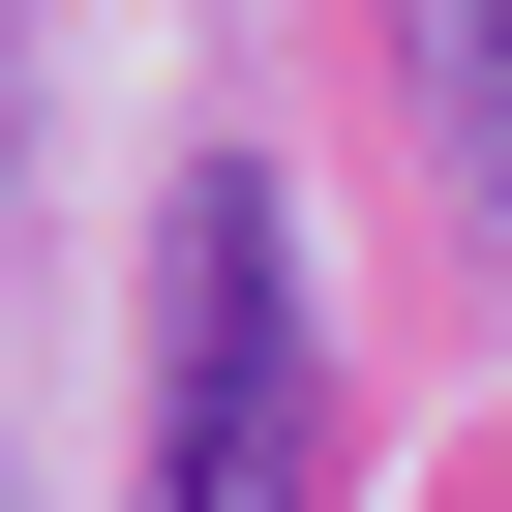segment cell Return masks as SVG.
<instances>
[{
	"instance_id": "6da1fadb",
	"label": "cell",
	"mask_w": 512,
	"mask_h": 512,
	"mask_svg": "<svg viewBox=\"0 0 512 512\" xmlns=\"http://www.w3.org/2000/svg\"><path fill=\"white\" fill-rule=\"evenodd\" d=\"M151 512H332L302 211H272V181H181V272H151Z\"/></svg>"
},
{
	"instance_id": "7a4b0ae2",
	"label": "cell",
	"mask_w": 512,
	"mask_h": 512,
	"mask_svg": "<svg viewBox=\"0 0 512 512\" xmlns=\"http://www.w3.org/2000/svg\"><path fill=\"white\" fill-rule=\"evenodd\" d=\"M392 91H422V151H452L482 241H512V0H392Z\"/></svg>"
},
{
	"instance_id": "3957f363",
	"label": "cell",
	"mask_w": 512,
	"mask_h": 512,
	"mask_svg": "<svg viewBox=\"0 0 512 512\" xmlns=\"http://www.w3.org/2000/svg\"><path fill=\"white\" fill-rule=\"evenodd\" d=\"M0 151H31V31H0Z\"/></svg>"
}]
</instances>
